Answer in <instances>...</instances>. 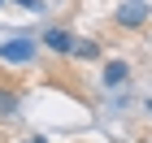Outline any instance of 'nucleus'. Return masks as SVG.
I'll list each match as a JSON object with an SVG mask.
<instances>
[{"label": "nucleus", "instance_id": "nucleus-1", "mask_svg": "<svg viewBox=\"0 0 152 143\" xmlns=\"http://www.w3.org/2000/svg\"><path fill=\"white\" fill-rule=\"evenodd\" d=\"M0 57L4 61H31L35 57V44H31V39H4V44H0Z\"/></svg>", "mask_w": 152, "mask_h": 143}, {"label": "nucleus", "instance_id": "nucleus-2", "mask_svg": "<svg viewBox=\"0 0 152 143\" xmlns=\"http://www.w3.org/2000/svg\"><path fill=\"white\" fill-rule=\"evenodd\" d=\"M44 44L52 48V52H65V57H74V48H78V39H74L70 30H61V26H52V30L44 35Z\"/></svg>", "mask_w": 152, "mask_h": 143}, {"label": "nucleus", "instance_id": "nucleus-3", "mask_svg": "<svg viewBox=\"0 0 152 143\" xmlns=\"http://www.w3.org/2000/svg\"><path fill=\"white\" fill-rule=\"evenodd\" d=\"M143 17H148V4H143V0H130V4L117 9V22H122V26H139Z\"/></svg>", "mask_w": 152, "mask_h": 143}, {"label": "nucleus", "instance_id": "nucleus-4", "mask_svg": "<svg viewBox=\"0 0 152 143\" xmlns=\"http://www.w3.org/2000/svg\"><path fill=\"white\" fill-rule=\"evenodd\" d=\"M104 83L109 87H122V83H126V65H122V61H109V65H104Z\"/></svg>", "mask_w": 152, "mask_h": 143}, {"label": "nucleus", "instance_id": "nucleus-5", "mask_svg": "<svg viewBox=\"0 0 152 143\" xmlns=\"http://www.w3.org/2000/svg\"><path fill=\"white\" fill-rule=\"evenodd\" d=\"M9 113H18V95H13V91H0V117H9Z\"/></svg>", "mask_w": 152, "mask_h": 143}, {"label": "nucleus", "instance_id": "nucleus-6", "mask_svg": "<svg viewBox=\"0 0 152 143\" xmlns=\"http://www.w3.org/2000/svg\"><path fill=\"white\" fill-rule=\"evenodd\" d=\"M74 57H83V61L100 57V44H78V48H74Z\"/></svg>", "mask_w": 152, "mask_h": 143}, {"label": "nucleus", "instance_id": "nucleus-7", "mask_svg": "<svg viewBox=\"0 0 152 143\" xmlns=\"http://www.w3.org/2000/svg\"><path fill=\"white\" fill-rule=\"evenodd\" d=\"M18 4H26V9H44V4H39V0H18Z\"/></svg>", "mask_w": 152, "mask_h": 143}, {"label": "nucleus", "instance_id": "nucleus-8", "mask_svg": "<svg viewBox=\"0 0 152 143\" xmlns=\"http://www.w3.org/2000/svg\"><path fill=\"white\" fill-rule=\"evenodd\" d=\"M22 143H44V139H39V134H35V139H22Z\"/></svg>", "mask_w": 152, "mask_h": 143}]
</instances>
